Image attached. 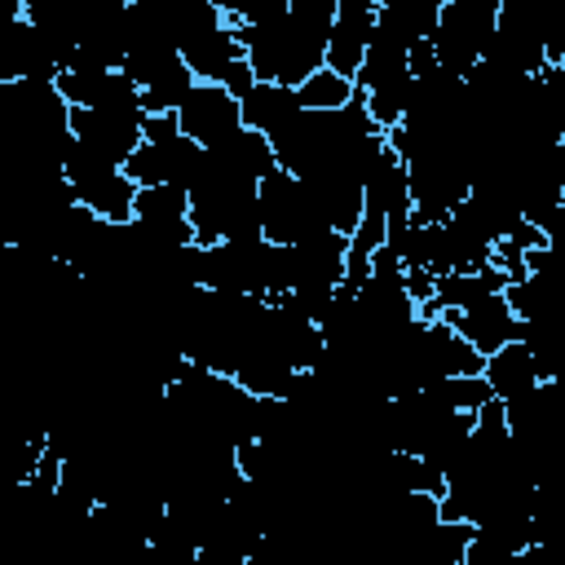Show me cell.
Listing matches in <instances>:
<instances>
[{
  "mask_svg": "<svg viewBox=\"0 0 565 565\" xmlns=\"http://www.w3.org/2000/svg\"><path fill=\"white\" fill-rule=\"evenodd\" d=\"M441 318H446L459 335H468L486 358H490L494 349H503L508 340H521V331H525V322L516 318V309L508 305L503 291H499V296H486V300H477V305H463V309H441Z\"/></svg>",
  "mask_w": 565,
  "mask_h": 565,
  "instance_id": "8992f818",
  "label": "cell"
},
{
  "mask_svg": "<svg viewBox=\"0 0 565 565\" xmlns=\"http://www.w3.org/2000/svg\"><path fill=\"white\" fill-rule=\"evenodd\" d=\"M71 132L115 168H124L128 154L146 141V124L141 119L106 115V110H93V106H71Z\"/></svg>",
  "mask_w": 565,
  "mask_h": 565,
  "instance_id": "5b68a950",
  "label": "cell"
},
{
  "mask_svg": "<svg viewBox=\"0 0 565 565\" xmlns=\"http://www.w3.org/2000/svg\"><path fill=\"white\" fill-rule=\"evenodd\" d=\"M539 79H543V88H547V102H552L561 128H565V62H547V66L539 71Z\"/></svg>",
  "mask_w": 565,
  "mask_h": 565,
  "instance_id": "cb8c5ba5",
  "label": "cell"
},
{
  "mask_svg": "<svg viewBox=\"0 0 565 565\" xmlns=\"http://www.w3.org/2000/svg\"><path fill=\"white\" fill-rule=\"evenodd\" d=\"M437 26H446V31H455V35H468V40L481 44V53H486V40H490L494 26H499V0H446Z\"/></svg>",
  "mask_w": 565,
  "mask_h": 565,
  "instance_id": "e0dca14e",
  "label": "cell"
},
{
  "mask_svg": "<svg viewBox=\"0 0 565 565\" xmlns=\"http://www.w3.org/2000/svg\"><path fill=\"white\" fill-rule=\"evenodd\" d=\"M486 380H490L494 397L508 402V397H521L525 388H534L543 380V371H539V358L525 340H508L503 349H494L486 358Z\"/></svg>",
  "mask_w": 565,
  "mask_h": 565,
  "instance_id": "8fae6325",
  "label": "cell"
},
{
  "mask_svg": "<svg viewBox=\"0 0 565 565\" xmlns=\"http://www.w3.org/2000/svg\"><path fill=\"white\" fill-rule=\"evenodd\" d=\"M397 75H411V44H402L393 31L375 26V35H371V44H366V57H362V66H358V75H353V84L371 93V88H380V84H388V79H397Z\"/></svg>",
  "mask_w": 565,
  "mask_h": 565,
  "instance_id": "9a60e30c",
  "label": "cell"
},
{
  "mask_svg": "<svg viewBox=\"0 0 565 565\" xmlns=\"http://www.w3.org/2000/svg\"><path fill=\"white\" fill-rule=\"evenodd\" d=\"M256 199H260V221H265L269 243H305L318 230H331L327 216L318 212V203L309 199L305 181L287 168H274L269 177H260Z\"/></svg>",
  "mask_w": 565,
  "mask_h": 565,
  "instance_id": "7a4b0ae2",
  "label": "cell"
},
{
  "mask_svg": "<svg viewBox=\"0 0 565 565\" xmlns=\"http://www.w3.org/2000/svg\"><path fill=\"white\" fill-rule=\"evenodd\" d=\"M225 168H234V172H243V177H269L274 168H278V154H274V146H269V137L260 132V128H247V124H238L230 137H221L216 146H207Z\"/></svg>",
  "mask_w": 565,
  "mask_h": 565,
  "instance_id": "4fadbf2b",
  "label": "cell"
},
{
  "mask_svg": "<svg viewBox=\"0 0 565 565\" xmlns=\"http://www.w3.org/2000/svg\"><path fill=\"white\" fill-rule=\"evenodd\" d=\"M305 106H300V93L287 88V84H269V79H256V88L243 97V124L247 128H260L265 137L278 132L287 119H296Z\"/></svg>",
  "mask_w": 565,
  "mask_h": 565,
  "instance_id": "5bb4252c",
  "label": "cell"
},
{
  "mask_svg": "<svg viewBox=\"0 0 565 565\" xmlns=\"http://www.w3.org/2000/svg\"><path fill=\"white\" fill-rule=\"evenodd\" d=\"M221 84H225V88H230V93L243 102V97L256 88V71H252V62H247V57H238V62L225 71V79H221Z\"/></svg>",
  "mask_w": 565,
  "mask_h": 565,
  "instance_id": "484cf974",
  "label": "cell"
},
{
  "mask_svg": "<svg viewBox=\"0 0 565 565\" xmlns=\"http://www.w3.org/2000/svg\"><path fill=\"white\" fill-rule=\"evenodd\" d=\"M287 13H291L296 22H305V26L322 31V35H331V26H335V18H340V0H291Z\"/></svg>",
  "mask_w": 565,
  "mask_h": 565,
  "instance_id": "44dd1931",
  "label": "cell"
},
{
  "mask_svg": "<svg viewBox=\"0 0 565 565\" xmlns=\"http://www.w3.org/2000/svg\"><path fill=\"white\" fill-rule=\"evenodd\" d=\"M287 4H291V0H243V13H238V22H247V26H265V22H278V18H287Z\"/></svg>",
  "mask_w": 565,
  "mask_h": 565,
  "instance_id": "603a6c76",
  "label": "cell"
},
{
  "mask_svg": "<svg viewBox=\"0 0 565 565\" xmlns=\"http://www.w3.org/2000/svg\"><path fill=\"white\" fill-rule=\"evenodd\" d=\"M124 4H132V0H124Z\"/></svg>",
  "mask_w": 565,
  "mask_h": 565,
  "instance_id": "83f0119b",
  "label": "cell"
},
{
  "mask_svg": "<svg viewBox=\"0 0 565 565\" xmlns=\"http://www.w3.org/2000/svg\"><path fill=\"white\" fill-rule=\"evenodd\" d=\"M437 22H441V9L428 4V0H384V4H380V26L393 31L402 44L433 40Z\"/></svg>",
  "mask_w": 565,
  "mask_h": 565,
  "instance_id": "2e32d148",
  "label": "cell"
},
{
  "mask_svg": "<svg viewBox=\"0 0 565 565\" xmlns=\"http://www.w3.org/2000/svg\"><path fill=\"white\" fill-rule=\"evenodd\" d=\"M539 230H543L547 247H552V252L565 260V199H561V203H556V207H552V212L539 221Z\"/></svg>",
  "mask_w": 565,
  "mask_h": 565,
  "instance_id": "d4e9b609",
  "label": "cell"
},
{
  "mask_svg": "<svg viewBox=\"0 0 565 565\" xmlns=\"http://www.w3.org/2000/svg\"><path fill=\"white\" fill-rule=\"evenodd\" d=\"M508 428L521 433H556L561 415H565V384L561 380H539L534 388H525L521 397H508Z\"/></svg>",
  "mask_w": 565,
  "mask_h": 565,
  "instance_id": "30bf717a",
  "label": "cell"
},
{
  "mask_svg": "<svg viewBox=\"0 0 565 565\" xmlns=\"http://www.w3.org/2000/svg\"><path fill=\"white\" fill-rule=\"evenodd\" d=\"M212 4H216L225 18H238V13H243V0H212Z\"/></svg>",
  "mask_w": 565,
  "mask_h": 565,
  "instance_id": "4316f807",
  "label": "cell"
},
{
  "mask_svg": "<svg viewBox=\"0 0 565 565\" xmlns=\"http://www.w3.org/2000/svg\"><path fill=\"white\" fill-rule=\"evenodd\" d=\"M75 190H79V203L93 207L102 221L128 225V221L137 216V190H141V185H137L124 168L102 172V177H93V181H84V185H75Z\"/></svg>",
  "mask_w": 565,
  "mask_h": 565,
  "instance_id": "7c38bea8",
  "label": "cell"
},
{
  "mask_svg": "<svg viewBox=\"0 0 565 565\" xmlns=\"http://www.w3.org/2000/svg\"><path fill=\"white\" fill-rule=\"evenodd\" d=\"M181 57H185V66L194 71V79L221 84L225 71H230L238 57H247V49H243V40H238V31H234V18H225V26H216V31L199 35V40L181 44Z\"/></svg>",
  "mask_w": 565,
  "mask_h": 565,
  "instance_id": "9c48e42d",
  "label": "cell"
},
{
  "mask_svg": "<svg viewBox=\"0 0 565 565\" xmlns=\"http://www.w3.org/2000/svg\"><path fill=\"white\" fill-rule=\"evenodd\" d=\"M194 84H199V79H194V71H190V66H185V57H181L177 66H168L159 79H150V84L141 88V106H146L150 115H168V110H181Z\"/></svg>",
  "mask_w": 565,
  "mask_h": 565,
  "instance_id": "ac0fdd59",
  "label": "cell"
},
{
  "mask_svg": "<svg viewBox=\"0 0 565 565\" xmlns=\"http://www.w3.org/2000/svg\"><path fill=\"white\" fill-rule=\"evenodd\" d=\"M411 88H415V75H397V79H388V84H380V88L366 93V110H371V119H375L384 132L406 119Z\"/></svg>",
  "mask_w": 565,
  "mask_h": 565,
  "instance_id": "ffe728a7",
  "label": "cell"
},
{
  "mask_svg": "<svg viewBox=\"0 0 565 565\" xmlns=\"http://www.w3.org/2000/svg\"><path fill=\"white\" fill-rule=\"evenodd\" d=\"M234 31L247 49V62H252L256 79L300 88L318 66H327V35L296 22L291 13L278 18V22H265V26H247V22L234 18Z\"/></svg>",
  "mask_w": 565,
  "mask_h": 565,
  "instance_id": "6da1fadb",
  "label": "cell"
},
{
  "mask_svg": "<svg viewBox=\"0 0 565 565\" xmlns=\"http://www.w3.org/2000/svg\"><path fill=\"white\" fill-rule=\"evenodd\" d=\"M203 154H207V146H199L194 137L177 132V137H168V141H141V146L128 154L124 172H128L137 185H185V190H190V181H194L199 168H203Z\"/></svg>",
  "mask_w": 565,
  "mask_h": 565,
  "instance_id": "3957f363",
  "label": "cell"
},
{
  "mask_svg": "<svg viewBox=\"0 0 565 565\" xmlns=\"http://www.w3.org/2000/svg\"><path fill=\"white\" fill-rule=\"evenodd\" d=\"M406 291H411V300L424 309L428 300H437V274H433L428 265H406Z\"/></svg>",
  "mask_w": 565,
  "mask_h": 565,
  "instance_id": "7402d4cb",
  "label": "cell"
},
{
  "mask_svg": "<svg viewBox=\"0 0 565 565\" xmlns=\"http://www.w3.org/2000/svg\"><path fill=\"white\" fill-rule=\"evenodd\" d=\"M380 26V4L371 0H340V18L327 35V66L340 71V75H358L362 57H366V44Z\"/></svg>",
  "mask_w": 565,
  "mask_h": 565,
  "instance_id": "52a82bcc",
  "label": "cell"
},
{
  "mask_svg": "<svg viewBox=\"0 0 565 565\" xmlns=\"http://www.w3.org/2000/svg\"><path fill=\"white\" fill-rule=\"evenodd\" d=\"M490 66L508 71V75H539L547 66V44L525 31V26H512V22H499L494 35L486 40V53H481Z\"/></svg>",
  "mask_w": 565,
  "mask_h": 565,
  "instance_id": "ba28073f",
  "label": "cell"
},
{
  "mask_svg": "<svg viewBox=\"0 0 565 565\" xmlns=\"http://www.w3.org/2000/svg\"><path fill=\"white\" fill-rule=\"evenodd\" d=\"M181 119V132L194 137L199 146H216L221 137H230L238 124H243V102L225 88V84H194L185 106L177 110Z\"/></svg>",
  "mask_w": 565,
  "mask_h": 565,
  "instance_id": "277c9868",
  "label": "cell"
},
{
  "mask_svg": "<svg viewBox=\"0 0 565 565\" xmlns=\"http://www.w3.org/2000/svg\"><path fill=\"white\" fill-rule=\"evenodd\" d=\"M296 93H300V106H305V110H340V106H349V102H353L358 84H353L349 75L331 71V66H318V71H313Z\"/></svg>",
  "mask_w": 565,
  "mask_h": 565,
  "instance_id": "d6986e66",
  "label": "cell"
}]
</instances>
